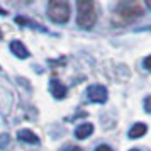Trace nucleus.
<instances>
[{
  "mask_svg": "<svg viewBox=\"0 0 151 151\" xmlns=\"http://www.w3.org/2000/svg\"><path fill=\"white\" fill-rule=\"evenodd\" d=\"M143 14H144L143 4H139V2H122V4L117 5L116 12H114V17H112V22H114V26L121 27L124 24L134 22Z\"/></svg>",
  "mask_w": 151,
  "mask_h": 151,
  "instance_id": "nucleus-1",
  "label": "nucleus"
},
{
  "mask_svg": "<svg viewBox=\"0 0 151 151\" xmlns=\"http://www.w3.org/2000/svg\"><path fill=\"white\" fill-rule=\"evenodd\" d=\"M78 14H76V24L83 29H92L97 22V9L95 4L90 0H78L76 4Z\"/></svg>",
  "mask_w": 151,
  "mask_h": 151,
  "instance_id": "nucleus-2",
  "label": "nucleus"
},
{
  "mask_svg": "<svg viewBox=\"0 0 151 151\" xmlns=\"http://www.w3.org/2000/svg\"><path fill=\"white\" fill-rule=\"evenodd\" d=\"M71 7L65 0H51L48 5V17L56 24H66L70 21Z\"/></svg>",
  "mask_w": 151,
  "mask_h": 151,
  "instance_id": "nucleus-3",
  "label": "nucleus"
},
{
  "mask_svg": "<svg viewBox=\"0 0 151 151\" xmlns=\"http://www.w3.org/2000/svg\"><path fill=\"white\" fill-rule=\"evenodd\" d=\"M87 97H88L90 102H95V104H105L107 102V88L104 85H90L87 88Z\"/></svg>",
  "mask_w": 151,
  "mask_h": 151,
  "instance_id": "nucleus-4",
  "label": "nucleus"
},
{
  "mask_svg": "<svg viewBox=\"0 0 151 151\" xmlns=\"http://www.w3.org/2000/svg\"><path fill=\"white\" fill-rule=\"evenodd\" d=\"M49 90H51V93H53L55 99H65L66 97V92H68L66 85H63L60 80H55V78L49 83Z\"/></svg>",
  "mask_w": 151,
  "mask_h": 151,
  "instance_id": "nucleus-5",
  "label": "nucleus"
},
{
  "mask_svg": "<svg viewBox=\"0 0 151 151\" xmlns=\"http://www.w3.org/2000/svg\"><path fill=\"white\" fill-rule=\"evenodd\" d=\"M10 51H12L17 58H21V60H26V58L29 56L27 48H26V46H24V42L19 41V39H14V41L10 42Z\"/></svg>",
  "mask_w": 151,
  "mask_h": 151,
  "instance_id": "nucleus-6",
  "label": "nucleus"
},
{
  "mask_svg": "<svg viewBox=\"0 0 151 151\" xmlns=\"http://www.w3.org/2000/svg\"><path fill=\"white\" fill-rule=\"evenodd\" d=\"M17 137L21 139L22 143H29V144H37L39 143V137L29 129H21L19 132H17Z\"/></svg>",
  "mask_w": 151,
  "mask_h": 151,
  "instance_id": "nucleus-7",
  "label": "nucleus"
},
{
  "mask_svg": "<svg viewBox=\"0 0 151 151\" xmlns=\"http://www.w3.org/2000/svg\"><path fill=\"white\" fill-rule=\"evenodd\" d=\"M92 132H93V126L90 122H83L75 129V136L78 139H87L88 136H92Z\"/></svg>",
  "mask_w": 151,
  "mask_h": 151,
  "instance_id": "nucleus-8",
  "label": "nucleus"
},
{
  "mask_svg": "<svg viewBox=\"0 0 151 151\" xmlns=\"http://www.w3.org/2000/svg\"><path fill=\"white\" fill-rule=\"evenodd\" d=\"M146 131H148V126L143 122H137L134 124L132 127L129 129V137L131 139H137V137H143L146 134Z\"/></svg>",
  "mask_w": 151,
  "mask_h": 151,
  "instance_id": "nucleus-9",
  "label": "nucleus"
},
{
  "mask_svg": "<svg viewBox=\"0 0 151 151\" xmlns=\"http://www.w3.org/2000/svg\"><path fill=\"white\" fill-rule=\"evenodd\" d=\"M10 144V136L9 134H0V150H7Z\"/></svg>",
  "mask_w": 151,
  "mask_h": 151,
  "instance_id": "nucleus-10",
  "label": "nucleus"
},
{
  "mask_svg": "<svg viewBox=\"0 0 151 151\" xmlns=\"http://www.w3.org/2000/svg\"><path fill=\"white\" fill-rule=\"evenodd\" d=\"M95 151H114L110 146H107V144H100V146H97Z\"/></svg>",
  "mask_w": 151,
  "mask_h": 151,
  "instance_id": "nucleus-11",
  "label": "nucleus"
},
{
  "mask_svg": "<svg viewBox=\"0 0 151 151\" xmlns=\"http://www.w3.org/2000/svg\"><path fill=\"white\" fill-rule=\"evenodd\" d=\"M144 109H146V112H151V97L144 100Z\"/></svg>",
  "mask_w": 151,
  "mask_h": 151,
  "instance_id": "nucleus-12",
  "label": "nucleus"
},
{
  "mask_svg": "<svg viewBox=\"0 0 151 151\" xmlns=\"http://www.w3.org/2000/svg\"><path fill=\"white\" fill-rule=\"evenodd\" d=\"M144 68H146V70H150V71H151V56L144 58Z\"/></svg>",
  "mask_w": 151,
  "mask_h": 151,
  "instance_id": "nucleus-13",
  "label": "nucleus"
},
{
  "mask_svg": "<svg viewBox=\"0 0 151 151\" xmlns=\"http://www.w3.org/2000/svg\"><path fill=\"white\" fill-rule=\"evenodd\" d=\"M63 151H82V148L80 146H66Z\"/></svg>",
  "mask_w": 151,
  "mask_h": 151,
  "instance_id": "nucleus-14",
  "label": "nucleus"
},
{
  "mask_svg": "<svg viewBox=\"0 0 151 151\" xmlns=\"http://www.w3.org/2000/svg\"><path fill=\"white\" fill-rule=\"evenodd\" d=\"M148 7H150V9H151V0H150V2H148Z\"/></svg>",
  "mask_w": 151,
  "mask_h": 151,
  "instance_id": "nucleus-15",
  "label": "nucleus"
},
{
  "mask_svg": "<svg viewBox=\"0 0 151 151\" xmlns=\"http://www.w3.org/2000/svg\"><path fill=\"white\" fill-rule=\"evenodd\" d=\"M0 39H2V29H0Z\"/></svg>",
  "mask_w": 151,
  "mask_h": 151,
  "instance_id": "nucleus-16",
  "label": "nucleus"
},
{
  "mask_svg": "<svg viewBox=\"0 0 151 151\" xmlns=\"http://www.w3.org/2000/svg\"><path fill=\"white\" fill-rule=\"evenodd\" d=\"M131 151H141V150H131Z\"/></svg>",
  "mask_w": 151,
  "mask_h": 151,
  "instance_id": "nucleus-17",
  "label": "nucleus"
}]
</instances>
